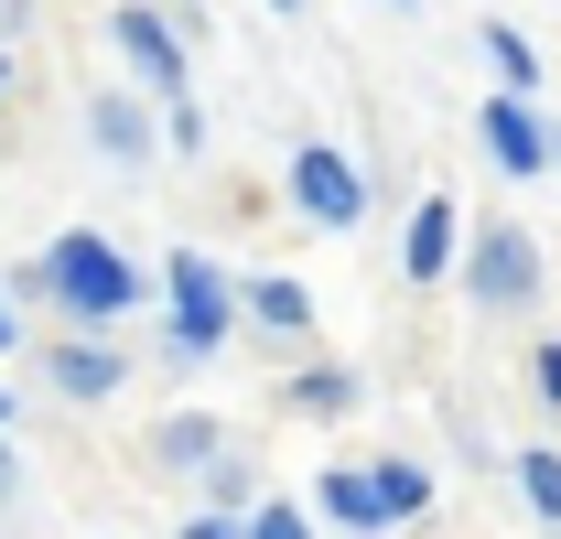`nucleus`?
<instances>
[{"label":"nucleus","instance_id":"f257e3e1","mask_svg":"<svg viewBox=\"0 0 561 539\" xmlns=\"http://www.w3.org/2000/svg\"><path fill=\"white\" fill-rule=\"evenodd\" d=\"M22 291H55L76 324H119V313H130V291H140V270L119 260L108 238H55V260L22 270Z\"/></svg>","mask_w":561,"mask_h":539},{"label":"nucleus","instance_id":"f03ea898","mask_svg":"<svg viewBox=\"0 0 561 539\" xmlns=\"http://www.w3.org/2000/svg\"><path fill=\"white\" fill-rule=\"evenodd\" d=\"M421 465H378V474H324V518H346V529H400V518H421Z\"/></svg>","mask_w":561,"mask_h":539},{"label":"nucleus","instance_id":"7ed1b4c3","mask_svg":"<svg viewBox=\"0 0 561 539\" xmlns=\"http://www.w3.org/2000/svg\"><path fill=\"white\" fill-rule=\"evenodd\" d=\"M291 205H302L313 227H356V216H367V184H356V162H346V151L302 140V151H291Z\"/></svg>","mask_w":561,"mask_h":539},{"label":"nucleus","instance_id":"20e7f679","mask_svg":"<svg viewBox=\"0 0 561 539\" xmlns=\"http://www.w3.org/2000/svg\"><path fill=\"white\" fill-rule=\"evenodd\" d=\"M465 291H476L486 313H518V302L540 291V249H529L518 227H486V238H476V260H465Z\"/></svg>","mask_w":561,"mask_h":539},{"label":"nucleus","instance_id":"39448f33","mask_svg":"<svg viewBox=\"0 0 561 539\" xmlns=\"http://www.w3.org/2000/svg\"><path fill=\"white\" fill-rule=\"evenodd\" d=\"M173 345L184 356H206V345H227V280H216L195 249L173 260Z\"/></svg>","mask_w":561,"mask_h":539},{"label":"nucleus","instance_id":"423d86ee","mask_svg":"<svg viewBox=\"0 0 561 539\" xmlns=\"http://www.w3.org/2000/svg\"><path fill=\"white\" fill-rule=\"evenodd\" d=\"M108 33H119V55L140 66V87L184 98V44H173V22H162V11H140V0H119V11H108Z\"/></svg>","mask_w":561,"mask_h":539},{"label":"nucleus","instance_id":"0eeeda50","mask_svg":"<svg viewBox=\"0 0 561 539\" xmlns=\"http://www.w3.org/2000/svg\"><path fill=\"white\" fill-rule=\"evenodd\" d=\"M486 151H496V173H540V162H551V130L518 108V87L486 108Z\"/></svg>","mask_w":561,"mask_h":539},{"label":"nucleus","instance_id":"6e6552de","mask_svg":"<svg viewBox=\"0 0 561 539\" xmlns=\"http://www.w3.org/2000/svg\"><path fill=\"white\" fill-rule=\"evenodd\" d=\"M87 130H98L108 162H151V119H140V98H98V108H87Z\"/></svg>","mask_w":561,"mask_h":539},{"label":"nucleus","instance_id":"1a4fd4ad","mask_svg":"<svg viewBox=\"0 0 561 539\" xmlns=\"http://www.w3.org/2000/svg\"><path fill=\"white\" fill-rule=\"evenodd\" d=\"M400 260H411V280H443V260H454V205L443 195L411 216V249H400Z\"/></svg>","mask_w":561,"mask_h":539},{"label":"nucleus","instance_id":"9d476101","mask_svg":"<svg viewBox=\"0 0 561 539\" xmlns=\"http://www.w3.org/2000/svg\"><path fill=\"white\" fill-rule=\"evenodd\" d=\"M55 389H66V400H108V389H119V356H98V345H55Z\"/></svg>","mask_w":561,"mask_h":539},{"label":"nucleus","instance_id":"9b49d317","mask_svg":"<svg viewBox=\"0 0 561 539\" xmlns=\"http://www.w3.org/2000/svg\"><path fill=\"white\" fill-rule=\"evenodd\" d=\"M249 313H260V324H271V335H302V324H313V291H302V280H249Z\"/></svg>","mask_w":561,"mask_h":539},{"label":"nucleus","instance_id":"f8f14e48","mask_svg":"<svg viewBox=\"0 0 561 539\" xmlns=\"http://www.w3.org/2000/svg\"><path fill=\"white\" fill-rule=\"evenodd\" d=\"M486 66L507 76V87H540V55H529V33H518V22H486Z\"/></svg>","mask_w":561,"mask_h":539},{"label":"nucleus","instance_id":"ddd939ff","mask_svg":"<svg viewBox=\"0 0 561 539\" xmlns=\"http://www.w3.org/2000/svg\"><path fill=\"white\" fill-rule=\"evenodd\" d=\"M291 410H313V421H346V410H356V378L313 367V378H291Z\"/></svg>","mask_w":561,"mask_h":539},{"label":"nucleus","instance_id":"4468645a","mask_svg":"<svg viewBox=\"0 0 561 539\" xmlns=\"http://www.w3.org/2000/svg\"><path fill=\"white\" fill-rule=\"evenodd\" d=\"M518 496H529L540 518H561V454H518Z\"/></svg>","mask_w":561,"mask_h":539},{"label":"nucleus","instance_id":"2eb2a0df","mask_svg":"<svg viewBox=\"0 0 561 539\" xmlns=\"http://www.w3.org/2000/svg\"><path fill=\"white\" fill-rule=\"evenodd\" d=\"M162 454H173V465H206V454H216V432H206V421H184V432H162Z\"/></svg>","mask_w":561,"mask_h":539},{"label":"nucleus","instance_id":"dca6fc26","mask_svg":"<svg viewBox=\"0 0 561 539\" xmlns=\"http://www.w3.org/2000/svg\"><path fill=\"white\" fill-rule=\"evenodd\" d=\"M238 539H313V529H302L291 507H260V518H249V529H238Z\"/></svg>","mask_w":561,"mask_h":539},{"label":"nucleus","instance_id":"f3484780","mask_svg":"<svg viewBox=\"0 0 561 539\" xmlns=\"http://www.w3.org/2000/svg\"><path fill=\"white\" fill-rule=\"evenodd\" d=\"M184 539H238V518H227V507H206V518H184Z\"/></svg>","mask_w":561,"mask_h":539},{"label":"nucleus","instance_id":"a211bd4d","mask_svg":"<svg viewBox=\"0 0 561 539\" xmlns=\"http://www.w3.org/2000/svg\"><path fill=\"white\" fill-rule=\"evenodd\" d=\"M540 389H551V400H561V345H540Z\"/></svg>","mask_w":561,"mask_h":539},{"label":"nucleus","instance_id":"6ab92c4d","mask_svg":"<svg viewBox=\"0 0 561 539\" xmlns=\"http://www.w3.org/2000/svg\"><path fill=\"white\" fill-rule=\"evenodd\" d=\"M0 496H22V465H11V443H0Z\"/></svg>","mask_w":561,"mask_h":539},{"label":"nucleus","instance_id":"aec40b11","mask_svg":"<svg viewBox=\"0 0 561 539\" xmlns=\"http://www.w3.org/2000/svg\"><path fill=\"white\" fill-rule=\"evenodd\" d=\"M0 345H22V324H11V302H0Z\"/></svg>","mask_w":561,"mask_h":539},{"label":"nucleus","instance_id":"412c9836","mask_svg":"<svg viewBox=\"0 0 561 539\" xmlns=\"http://www.w3.org/2000/svg\"><path fill=\"white\" fill-rule=\"evenodd\" d=\"M551 162H561V130H551Z\"/></svg>","mask_w":561,"mask_h":539},{"label":"nucleus","instance_id":"4be33fe9","mask_svg":"<svg viewBox=\"0 0 561 539\" xmlns=\"http://www.w3.org/2000/svg\"><path fill=\"white\" fill-rule=\"evenodd\" d=\"M389 11H411V0H389Z\"/></svg>","mask_w":561,"mask_h":539},{"label":"nucleus","instance_id":"5701e85b","mask_svg":"<svg viewBox=\"0 0 561 539\" xmlns=\"http://www.w3.org/2000/svg\"><path fill=\"white\" fill-rule=\"evenodd\" d=\"M280 11H302V0H280Z\"/></svg>","mask_w":561,"mask_h":539},{"label":"nucleus","instance_id":"b1692460","mask_svg":"<svg viewBox=\"0 0 561 539\" xmlns=\"http://www.w3.org/2000/svg\"><path fill=\"white\" fill-rule=\"evenodd\" d=\"M0 421H11V400H0Z\"/></svg>","mask_w":561,"mask_h":539}]
</instances>
